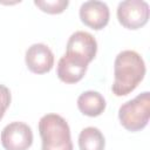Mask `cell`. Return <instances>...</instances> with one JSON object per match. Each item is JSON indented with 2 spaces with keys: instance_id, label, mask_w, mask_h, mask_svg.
Wrapping results in <instances>:
<instances>
[{
  "instance_id": "8fae6325",
  "label": "cell",
  "mask_w": 150,
  "mask_h": 150,
  "mask_svg": "<svg viewBox=\"0 0 150 150\" xmlns=\"http://www.w3.org/2000/svg\"><path fill=\"white\" fill-rule=\"evenodd\" d=\"M79 146L80 150H104L105 139L100 129L87 127L79 135Z\"/></svg>"
},
{
  "instance_id": "8992f818",
  "label": "cell",
  "mask_w": 150,
  "mask_h": 150,
  "mask_svg": "<svg viewBox=\"0 0 150 150\" xmlns=\"http://www.w3.org/2000/svg\"><path fill=\"white\" fill-rule=\"evenodd\" d=\"M66 53L77 56L89 64L96 56L97 42L90 33L77 30L73 33L68 39Z\"/></svg>"
},
{
  "instance_id": "3957f363",
  "label": "cell",
  "mask_w": 150,
  "mask_h": 150,
  "mask_svg": "<svg viewBox=\"0 0 150 150\" xmlns=\"http://www.w3.org/2000/svg\"><path fill=\"white\" fill-rule=\"evenodd\" d=\"M150 117V93L144 91L123 103L118 109V118L124 129L131 132L141 131L148 125Z\"/></svg>"
},
{
  "instance_id": "9c48e42d",
  "label": "cell",
  "mask_w": 150,
  "mask_h": 150,
  "mask_svg": "<svg viewBox=\"0 0 150 150\" xmlns=\"http://www.w3.org/2000/svg\"><path fill=\"white\" fill-rule=\"evenodd\" d=\"M88 63L74 55L64 53L57 62V77L64 83H77L81 81L87 71Z\"/></svg>"
},
{
  "instance_id": "52a82bcc",
  "label": "cell",
  "mask_w": 150,
  "mask_h": 150,
  "mask_svg": "<svg viewBox=\"0 0 150 150\" xmlns=\"http://www.w3.org/2000/svg\"><path fill=\"white\" fill-rule=\"evenodd\" d=\"M79 14L81 21L86 26L95 30L103 29L108 25L110 18L109 7L107 6V4L97 0L83 2L80 7Z\"/></svg>"
},
{
  "instance_id": "30bf717a",
  "label": "cell",
  "mask_w": 150,
  "mask_h": 150,
  "mask_svg": "<svg viewBox=\"0 0 150 150\" xmlns=\"http://www.w3.org/2000/svg\"><path fill=\"white\" fill-rule=\"evenodd\" d=\"M105 100L98 93L94 90H87L77 97V108L79 110L89 117L100 116L105 109Z\"/></svg>"
},
{
  "instance_id": "4fadbf2b",
  "label": "cell",
  "mask_w": 150,
  "mask_h": 150,
  "mask_svg": "<svg viewBox=\"0 0 150 150\" xmlns=\"http://www.w3.org/2000/svg\"><path fill=\"white\" fill-rule=\"evenodd\" d=\"M11 91L9 89L4 86V84H0V120L4 117L5 115V111L7 110V108L9 107L11 104Z\"/></svg>"
},
{
  "instance_id": "ba28073f",
  "label": "cell",
  "mask_w": 150,
  "mask_h": 150,
  "mask_svg": "<svg viewBox=\"0 0 150 150\" xmlns=\"http://www.w3.org/2000/svg\"><path fill=\"white\" fill-rule=\"evenodd\" d=\"M25 62L34 74H46L54 66V54L45 43H34L26 50Z\"/></svg>"
},
{
  "instance_id": "7c38bea8",
  "label": "cell",
  "mask_w": 150,
  "mask_h": 150,
  "mask_svg": "<svg viewBox=\"0 0 150 150\" xmlns=\"http://www.w3.org/2000/svg\"><path fill=\"white\" fill-rule=\"evenodd\" d=\"M34 5L48 14H60L69 5L68 0H35Z\"/></svg>"
},
{
  "instance_id": "6da1fadb",
  "label": "cell",
  "mask_w": 150,
  "mask_h": 150,
  "mask_svg": "<svg viewBox=\"0 0 150 150\" xmlns=\"http://www.w3.org/2000/svg\"><path fill=\"white\" fill-rule=\"evenodd\" d=\"M145 63L142 56L135 50H122L114 62L112 94L125 96L134 91L145 75Z\"/></svg>"
},
{
  "instance_id": "7a4b0ae2",
  "label": "cell",
  "mask_w": 150,
  "mask_h": 150,
  "mask_svg": "<svg viewBox=\"0 0 150 150\" xmlns=\"http://www.w3.org/2000/svg\"><path fill=\"white\" fill-rule=\"evenodd\" d=\"M41 150H73L70 129L67 121L57 114L43 115L39 121Z\"/></svg>"
},
{
  "instance_id": "277c9868",
  "label": "cell",
  "mask_w": 150,
  "mask_h": 150,
  "mask_svg": "<svg viewBox=\"0 0 150 150\" xmlns=\"http://www.w3.org/2000/svg\"><path fill=\"white\" fill-rule=\"evenodd\" d=\"M118 22L127 29H138L149 20V5L143 0H125L117 6Z\"/></svg>"
},
{
  "instance_id": "5b68a950",
  "label": "cell",
  "mask_w": 150,
  "mask_h": 150,
  "mask_svg": "<svg viewBox=\"0 0 150 150\" xmlns=\"http://www.w3.org/2000/svg\"><path fill=\"white\" fill-rule=\"evenodd\" d=\"M0 138L5 150H28L33 144V131L23 122H12L2 129Z\"/></svg>"
}]
</instances>
